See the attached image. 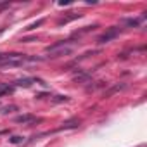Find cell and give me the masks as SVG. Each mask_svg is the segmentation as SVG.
<instances>
[{
	"label": "cell",
	"mask_w": 147,
	"mask_h": 147,
	"mask_svg": "<svg viewBox=\"0 0 147 147\" xmlns=\"http://www.w3.org/2000/svg\"><path fill=\"white\" fill-rule=\"evenodd\" d=\"M73 50V45H69L67 42H59L52 47H47V54H52V57H59V55H64V54H69Z\"/></svg>",
	"instance_id": "6da1fadb"
},
{
	"label": "cell",
	"mask_w": 147,
	"mask_h": 147,
	"mask_svg": "<svg viewBox=\"0 0 147 147\" xmlns=\"http://www.w3.org/2000/svg\"><path fill=\"white\" fill-rule=\"evenodd\" d=\"M119 35V28H111L107 33H104L102 36H99V43H107V42H111L113 38H116Z\"/></svg>",
	"instance_id": "7a4b0ae2"
},
{
	"label": "cell",
	"mask_w": 147,
	"mask_h": 147,
	"mask_svg": "<svg viewBox=\"0 0 147 147\" xmlns=\"http://www.w3.org/2000/svg\"><path fill=\"white\" fill-rule=\"evenodd\" d=\"M16 121H18V123H33V121H35V116H31V114H23V116H18Z\"/></svg>",
	"instance_id": "3957f363"
},
{
	"label": "cell",
	"mask_w": 147,
	"mask_h": 147,
	"mask_svg": "<svg viewBox=\"0 0 147 147\" xmlns=\"http://www.w3.org/2000/svg\"><path fill=\"white\" fill-rule=\"evenodd\" d=\"M33 82H35L33 78H24V80H19V82H16V85H19V87H30Z\"/></svg>",
	"instance_id": "277c9868"
},
{
	"label": "cell",
	"mask_w": 147,
	"mask_h": 147,
	"mask_svg": "<svg viewBox=\"0 0 147 147\" xmlns=\"http://www.w3.org/2000/svg\"><path fill=\"white\" fill-rule=\"evenodd\" d=\"M23 142V137H12L11 138V144H21Z\"/></svg>",
	"instance_id": "5b68a950"
}]
</instances>
